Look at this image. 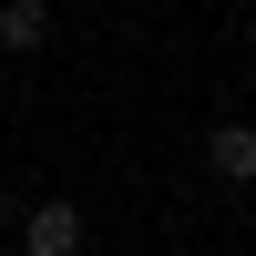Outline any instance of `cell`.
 Returning <instances> with one entry per match:
<instances>
[{
  "label": "cell",
  "instance_id": "obj_1",
  "mask_svg": "<svg viewBox=\"0 0 256 256\" xmlns=\"http://www.w3.org/2000/svg\"><path fill=\"white\" fill-rule=\"evenodd\" d=\"M92 246V216H82L72 195H41L31 216H20V256H82Z\"/></svg>",
  "mask_w": 256,
  "mask_h": 256
},
{
  "label": "cell",
  "instance_id": "obj_2",
  "mask_svg": "<svg viewBox=\"0 0 256 256\" xmlns=\"http://www.w3.org/2000/svg\"><path fill=\"white\" fill-rule=\"evenodd\" d=\"M205 164L226 184H256V123H205Z\"/></svg>",
  "mask_w": 256,
  "mask_h": 256
},
{
  "label": "cell",
  "instance_id": "obj_3",
  "mask_svg": "<svg viewBox=\"0 0 256 256\" xmlns=\"http://www.w3.org/2000/svg\"><path fill=\"white\" fill-rule=\"evenodd\" d=\"M52 41V10L41 0H0V52H41Z\"/></svg>",
  "mask_w": 256,
  "mask_h": 256
},
{
  "label": "cell",
  "instance_id": "obj_4",
  "mask_svg": "<svg viewBox=\"0 0 256 256\" xmlns=\"http://www.w3.org/2000/svg\"><path fill=\"white\" fill-rule=\"evenodd\" d=\"M0 256H20V246H0Z\"/></svg>",
  "mask_w": 256,
  "mask_h": 256
}]
</instances>
